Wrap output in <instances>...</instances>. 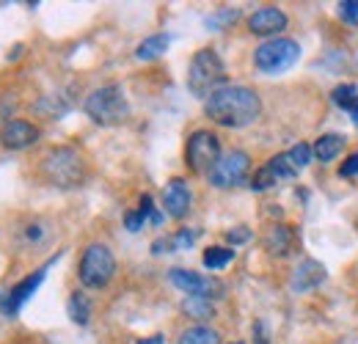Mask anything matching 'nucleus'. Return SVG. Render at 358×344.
I'll list each match as a JSON object with an SVG mask.
<instances>
[{
  "instance_id": "nucleus-7",
  "label": "nucleus",
  "mask_w": 358,
  "mask_h": 344,
  "mask_svg": "<svg viewBox=\"0 0 358 344\" xmlns=\"http://www.w3.org/2000/svg\"><path fill=\"white\" fill-rule=\"evenodd\" d=\"M221 160V138L213 129H196L185 143V163L193 173H210Z\"/></svg>"
},
{
  "instance_id": "nucleus-10",
  "label": "nucleus",
  "mask_w": 358,
  "mask_h": 344,
  "mask_svg": "<svg viewBox=\"0 0 358 344\" xmlns=\"http://www.w3.org/2000/svg\"><path fill=\"white\" fill-rule=\"evenodd\" d=\"M298 173H301V169L292 163L289 152H281V155L270 157L268 163L251 176V190H270L273 185H278L284 179H295Z\"/></svg>"
},
{
  "instance_id": "nucleus-17",
  "label": "nucleus",
  "mask_w": 358,
  "mask_h": 344,
  "mask_svg": "<svg viewBox=\"0 0 358 344\" xmlns=\"http://www.w3.org/2000/svg\"><path fill=\"white\" fill-rule=\"evenodd\" d=\"M199 240V229H179L171 237H160L152 243V254H174V251H187Z\"/></svg>"
},
{
  "instance_id": "nucleus-25",
  "label": "nucleus",
  "mask_w": 358,
  "mask_h": 344,
  "mask_svg": "<svg viewBox=\"0 0 358 344\" xmlns=\"http://www.w3.org/2000/svg\"><path fill=\"white\" fill-rule=\"evenodd\" d=\"M237 17H240V11H237V8H218L213 17H207V20H204V25H207L210 31H224L226 25L237 22Z\"/></svg>"
},
{
  "instance_id": "nucleus-14",
  "label": "nucleus",
  "mask_w": 358,
  "mask_h": 344,
  "mask_svg": "<svg viewBox=\"0 0 358 344\" xmlns=\"http://www.w3.org/2000/svg\"><path fill=\"white\" fill-rule=\"evenodd\" d=\"M287 22H289V20H287V14H284L281 8H275V6H262V8H257V11L248 17V31L257 34V36H273V34L284 31Z\"/></svg>"
},
{
  "instance_id": "nucleus-16",
  "label": "nucleus",
  "mask_w": 358,
  "mask_h": 344,
  "mask_svg": "<svg viewBox=\"0 0 358 344\" xmlns=\"http://www.w3.org/2000/svg\"><path fill=\"white\" fill-rule=\"evenodd\" d=\"M292 248H295V231L284 223L270 226L268 234H265V251L273 257H287Z\"/></svg>"
},
{
  "instance_id": "nucleus-34",
  "label": "nucleus",
  "mask_w": 358,
  "mask_h": 344,
  "mask_svg": "<svg viewBox=\"0 0 358 344\" xmlns=\"http://www.w3.org/2000/svg\"><path fill=\"white\" fill-rule=\"evenodd\" d=\"M234 344H243V342H234Z\"/></svg>"
},
{
  "instance_id": "nucleus-8",
  "label": "nucleus",
  "mask_w": 358,
  "mask_h": 344,
  "mask_svg": "<svg viewBox=\"0 0 358 344\" xmlns=\"http://www.w3.org/2000/svg\"><path fill=\"white\" fill-rule=\"evenodd\" d=\"M251 171V157L245 155V152H240V149H234V152H226L221 155V160L215 163V169L207 173V179H210V185L213 187H237V185H243L245 182V176Z\"/></svg>"
},
{
  "instance_id": "nucleus-32",
  "label": "nucleus",
  "mask_w": 358,
  "mask_h": 344,
  "mask_svg": "<svg viewBox=\"0 0 358 344\" xmlns=\"http://www.w3.org/2000/svg\"><path fill=\"white\" fill-rule=\"evenodd\" d=\"M28 237L31 240H39L42 237V226H28Z\"/></svg>"
},
{
  "instance_id": "nucleus-23",
  "label": "nucleus",
  "mask_w": 358,
  "mask_h": 344,
  "mask_svg": "<svg viewBox=\"0 0 358 344\" xmlns=\"http://www.w3.org/2000/svg\"><path fill=\"white\" fill-rule=\"evenodd\" d=\"M234 248H224V245H213V248H207L204 251V257H201V264L207 267V270H221L226 264H231L234 261Z\"/></svg>"
},
{
  "instance_id": "nucleus-20",
  "label": "nucleus",
  "mask_w": 358,
  "mask_h": 344,
  "mask_svg": "<svg viewBox=\"0 0 358 344\" xmlns=\"http://www.w3.org/2000/svg\"><path fill=\"white\" fill-rule=\"evenodd\" d=\"M169 36L166 34H155V36H149V39H143V42L135 47V58L138 61H155V58H160L166 50H169Z\"/></svg>"
},
{
  "instance_id": "nucleus-19",
  "label": "nucleus",
  "mask_w": 358,
  "mask_h": 344,
  "mask_svg": "<svg viewBox=\"0 0 358 344\" xmlns=\"http://www.w3.org/2000/svg\"><path fill=\"white\" fill-rule=\"evenodd\" d=\"M331 99H334L336 108H342V110L353 119V124L358 127V86L356 83H342V86H336L331 91Z\"/></svg>"
},
{
  "instance_id": "nucleus-24",
  "label": "nucleus",
  "mask_w": 358,
  "mask_h": 344,
  "mask_svg": "<svg viewBox=\"0 0 358 344\" xmlns=\"http://www.w3.org/2000/svg\"><path fill=\"white\" fill-rule=\"evenodd\" d=\"M182 311L190 314L193 320H213V317H215L213 303L204 301V298H187V301L182 303Z\"/></svg>"
},
{
  "instance_id": "nucleus-28",
  "label": "nucleus",
  "mask_w": 358,
  "mask_h": 344,
  "mask_svg": "<svg viewBox=\"0 0 358 344\" xmlns=\"http://www.w3.org/2000/svg\"><path fill=\"white\" fill-rule=\"evenodd\" d=\"M248 240H251V229H245V226H237V229H229L226 231V243L229 245H243Z\"/></svg>"
},
{
  "instance_id": "nucleus-30",
  "label": "nucleus",
  "mask_w": 358,
  "mask_h": 344,
  "mask_svg": "<svg viewBox=\"0 0 358 344\" xmlns=\"http://www.w3.org/2000/svg\"><path fill=\"white\" fill-rule=\"evenodd\" d=\"M143 226H146V217L141 215L138 210H133V213L124 215V229H127V231H141Z\"/></svg>"
},
{
  "instance_id": "nucleus-6",
  "label": "nucleus",
  "mask_w": 358,
  "mask_h": 344,
  "mask_svg": "<svg viewBox=\"0 0 358 344\" xmlns=\"http://www.w3.org/2000/svg\"><path fill=\"white\" fill-rule=\"evenodd\" d=\"M116 273V257L108 245L102 243H91L89 248L83 251L80 264H78V275H80V284L89 287V289H102L110 284Z\"/></svg>"
},
{
  "instance_id": "nucleus-2",
  "label": "nucleus",
  "mask_w": 358,
  "mask_h": 344,
  "mask_svg": "<svg viewBox=\"0 0 358 344\" xmlns=\"http://www.w3.org/2000/svg\"><path fill=\"white\" fill-rule=\"evenodd\" d=\"M226 66L221 61V55L213 50V47H204L193 55L190 61V69H187V88L193 96L199 99H210L215 91L226 88Z\"/></svg>"
},
{
  "instance_id": "nucleus-26",
  "label": "nucleus",
  "mask_w": 358,
  "mask_h": 344,
  "mask_svg": "<svg viewBox=\"0 0 358 344\" xmlns=\"http://www.w3.org/2000/svg\"><path fill=\"white\" fill-rule=\"evenodd\" d=\"M138 213L146 217L152 226H160V223H163V215L155 210V201H152V196H149V193H143V196H141V201H138Z\"/></svg>"
},
{
  "instance_id": "nucleus-5",
  "label": "nucleus",
  "mask_w": 358,
  "mask_h": 344,
  "mask_svg": "<svg viewBox=\"0 0 358 344\" xmlns=\"http://www.w3.org/2000/svg\"><path fill=\"white\" fill-rule=\"evenodd\" d=\"M301 61V44L295 39H270L254 50V66L262 75H281Z\"/></svg>"
},
{
  "instance_id": "nucleus-9",
  "label": "nucleus",
  "mask_w": 358,
  "mask_h": 344,
  "mask_svg": "<svg viewBox=\"0 0 358 344\" xmlns=\"http://www.w3.org/2000/svg\"><path fill=\"white\" fill-rule=\"evenodd\" d=\"M169 281L182 289L187 298H204V301H213V298H221L224 295V284L218 278H207V275H199L193 270H182L174 267L169 270Z\"/></svg>"
},
{
  "instance_id": "nucleus-11",
  "label": "nucleus",
  "mask_w": 358,
  "mask_h": 344,
  "mask_svg": "<svg viewBox=\"0 0 358 344\" xmlns=\"http://www.w3.org/2000/svg\"><path fill=\"white\" fill-rule=\"evenodd\" d=\"M52 261H47L45 267H39L36 273H31L28 278H22L20 284H14L11 289H8V295L0 301V311H3V317H8V320H14L20 311H22V306L31 301V295L42 287V281H45V273L47 267H50Z\"/></svg>"
},
{
  "instance_id": "nucleus-12",
  "label": "nucleus",
  "mask_w": 358,
  "mask_h": 344,
  "mask_svg": "<svg viewBox=\"0 0 358 344\" xmlns=\"http://www.w3.org/2000/svg\"><path fill=\"white\" fill-rule=\"evenodd\" d=\"M36 141H39V127L25 122V119H11V122H6L0 127V143L6 149H14V152L17 149H28Z\"/></svg>"
},
{
  "instance_id": "nucleus-21",
  "label": "nucleus",
  "mask_w": 358,
  "mask_h": 344,
  "mask_svg": "<svg viewBox=\"0 0 358 344\" xmlns=\"http://www.w3.org/2000/svg\"><path fill=\"white\" fill-rule=\"evenodd\" d=\"M66 314L75 325H89L91 320V301L86 292H72L66 301Z\"/></svg>"
},
{
  "instance_id": "nucleus-4",
  "label": "nucleus",
  "mask_w": 358,
  "mask_h": 344,
  "mask_svg": "<svg viewBox=\"0 0 358 344\" xmlns=\"http://www.w3.org/2000/svg\"><path fill=\"white\" fill-rule=\"evenodd\" d=\"M42 176L55 187H78L86 179V163L78 149L72 146H58L47 152L42 160Z\"/></svg>"
},
{
  "instance_id": "nucleus-29",
  "label": "nucleus",
  "mask_w": 358,
  "mask_h": 344,
  "mask_svg": "<svg viewBox=\"0 0 358 344\" xmlns=\"http://www.w3.org/2000/svg\"><path fill=\"white\" fill-rule=\"evenodd\" d=\"M339 17L345 20V22H358V0H345V3H339Z\"/></svg>"
},
{
  "instance_id": "nucleus-18",
  "label": "nucleus",
  "mask_w": 358,
  "mask_h": 344,
  "mask_svg": "<svg viewBox=\"0 0 358 344\" xmlns=\"http://www.w3.org/2000/svg\"><path fill=\"white\" fill-rule=\"evenodd\" d=\"M342 149H345V138H342V135H336V132L320 135L312 146L314 157H317L320 163H331V160H336V157L342 155Z\"/></svg>"
},
{
  "instance_id": "nucleus-22",
  "label": "nucleus",
  "mask_w": 358,
  "mask_h": 344,
  "mask_svg": "<svg viewBox=\"0 0 358 344\" xmlns=\"http://www.w3.org/2000/svg\"><path fill=\"white\" fill-rule=\"evenodd\" d=\"M179 344H221V334L207 325H193V328L182 331Z\"/></svg>"
},
{
  "instance_id": "nucleus-27",
  "label": "nucleus",
  "mask_w": 358,
  "mask_h": 344,
  "mask_svg": "<svg viewBox=\"0 0 358 344\" xmlns=\"http://www.w3.org/2000/svg\"><path fill=\"white\" fill-rule=\"evenodd\" d=\"M289 157H292V163L303 171L309 163H312V157H314V152H312V146L309 143H295L292 149H289Z\"/></svg>"
},
{
  "instance_id": "nucleus-15",
  "label": "nucleus",
  "mask_w": 358,
  "mask_h": 344,
  "mask_svg": "<svg viewBox=\"0 0 358 344\" xmlns=\"http://www.w3.org/2000/svg\"><path fill=\"white\" fill-rule=\"evenodd\" d=\"M190 201H193V196H190V187H187V182L185 179H179L174 176L169 185H166V190H163V207H166V215L169 217H185L190 213Z\"/></svg>"
},
{
  "instance_id": "nucleus-13",
  "label": "nucleus",
  "mask_w": 358,
  "mask_h": 344,
  "mask_svg": "<svg viewBox=\"0 0 358 344\" xmlns=\"http://www.w3.org/2000/svg\"><path fill=\"white\" fill-rule=\"evenodd\" d=\"M325 278H328L325 264H320L317 259H303V261L295 267L292 278H289V289H292L295 295H303V292H312V289H317V287H320Z\"/></svg>"
},
{
  "instance_id": "nucleus-1",
  "label": "nucleus",
  "mask_w": 358,
  "mask_h": 344,
  "mask_svg": "<svg viewBox=\"0 0 358 344\" xmlns=\"http://www.w3.org/2000/svg\"><path fill=\"white\" fill-rule=\"evenodd\" d=\"M204 113H207V119H213L221 127L243 129L259 119L262 99L248 86H226L204 102Z\"/></svg>"
},
{
  "instance_id": "nucleus-33",
  "label": "nucleus",
  "mask_w": 358,
  "mask_h": 344,
  "mask_svg": "<svg viewBox=\"0 0 358 344\" xmlns=\"http://www.w3.org/2000/svg\"><path fill=\"white\" fill-rule=\"evenodd\" d=\"M138 344H166L163 336H149V339H138Z\"/></svg>"
},
{
  "instance_id": "nucleus-3",
  "label": "nucleus",
  "mask_w": 358,
  "mask_h": 344,
  "mask_svg": "<svg viewBox=\"0 0 358 344\" xmlns=\"http://www.w3.org/2000/svg\"><path fill=\"white\" fill-rule=\"evenodd\" d=\"M83 110L89 113V119L94 124L113 127V124H122L130 116V102L124 96V88L110 83V86H102L96 88V91H91L89 96H86Z\"/></svg>"
},
{
  "instance_id": "nucleus-31",
  "label": "nucleus",
  "mask_w": 358,
  "mask_h": 344,
  "mask_svg": "<svg viewBox=\"0 0 358 344\" xmlns=\"http://www.w3.org/2000/svg\"><path fill=\"white\" fill-rule=\"evenodd\" d=\"M358 173V152H353L342 166H339V176L342 179H350V176H356Z\"/></svg>"
}]
</instances>
